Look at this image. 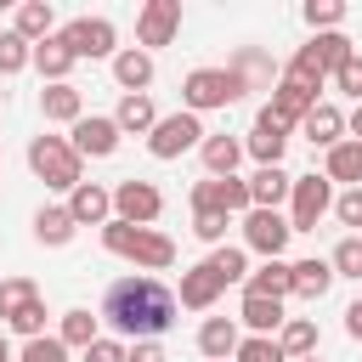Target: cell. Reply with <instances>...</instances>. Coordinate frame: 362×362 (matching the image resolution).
Wrapping results in <instances>:
<instances>
[{
    "label": "cell",
    "mask_w": 362,
    "mask_h": 362,
    "mask_svg": "<svg viewBox=\"0 0 362 362\" xmlns=\"http://www.w3.org/2000/svg\"><path fill=\"white\" fill-rule=\"evenodd\" d=\"M40 107H45L51 124H79V119H85V102H79L74 85H45V90H40Z\"/></svg>",
    "instance_id": "obj_22"
},
{
    "label": "cell",
    "mask_w": 362,
    "mask_h": 362,
    "mask_svg": "<svg viewBox=\"0 0 362 362\" xmlns=\"http://www.w3.org/2000/svg\"><path fill=\"white\" fill-rule=\"evenodd\" d=\"M277 345H283V356H311L317 351V322L311 317H288L277 328Z\"/></svg>",
    "instance_id": "obj_29"
},
{
    "label": "cell",
    "mask_w": 362,
    "mask_h": 362,
    "mask_svg": "<svg viewBox=\"0 0 362 362\" xmlns=\"http://www.w3.org/2000/svg\"><path fill=\"white\" fill-rule=\"evenodd\" d=\"M238 158H243V141H232V136H204V170H209V175H232Z\"/></svg>",
    "instance_id": "obj_28"
},
{
    "label": "cell",
    "mask_w": 362,
    "mask_h": 362,
    "mask_svg": "<svg viewBox=\"0 0 362 362\" xmlns=\"http://www.w3.org/2000/svg\"><path fill=\"white\" fill-rule=\"evenodd\" d=\"M328 266H334V277H362V238H339Z\"/></svg>",
    "instance_id": "obj_37"
},
{
    "label": "cell",
    "mask_w": 362,
    "mask_h": 362,
    "mask_svg": "<svg viewBox=\"0 0 362 362\" xmlns=\"http://www.w3.org/2000/svg\"><path fill=\"white\" fill-rule=\"evenodd\" d=\"M124 339H96V345H85V362H124Z\"/></svg>",
    "instance_id": "obj_44"
},
{
    "label": "cell",
    "mask_w": 362,
    "mask_h": 362,
    "mask_svg": "<svg viewBox=\"0 0 362 362\" xmlns=\"http://www.w3.org/2000/svg\"><path fill=\"white\" fill-rule=\"evenodd\" d=\"M334 215H339L345 226H362V187H345V192L334 198Z\"/></svg>",
    "instance_id": "obj_42"
},
{
    "label": "cell",
    "mask_w": 362,
    "mask_h": 362,
    "mask_svg": "<svg viewBox=\"0 0 362 362\" xmlns=\"http://www.w3.org/2000/svg\"><path fill=\"white\" fill-rule=\"evenodd\" d=\"M238 96H243V74L238 68H192L187 85H181L187 113H209V107H226Z\"/></svg>",
    "instance_id": "obj_5"
},
{
    "label": "cell",
    "mask_w": 362,
    "mask_h": 362,
    "mask_svg": "<svg viewBox=\"0 0 362 362\" xmlns=\"http://www.w3.org/2000/svg\"><path fill=\"white\" fill-rule=\"evenodd\" d=\"M243 328H255V334H266L272 339V328H283L288 317H283V300H266V294H243Z\"/></svg>",
    "instance_id": "obj_24"
},
{
    "label": "cell",
    "mask_w": 362,
    "mask_h": 362,
    "mask_svg": "<svg viewBox=\"0 0 362 362\" xmlns=\"http://www.w3.org/2000/svg\"><path fill=\"white\" fill-rule=\"evenodd\" d=\"M57 339L85 351V345H96L102 334H96V317H90V311H62V334H57Z\"/></svg>",
    "instance_id": "obj_34"
},
{
    "label": "cell",
    "mask_w": 362,
    "mask_h": 362,
    "mask_svg": "<svg viewBox=\"0 0 362 362\" xmlns=\"http://www.w3.org/2000/svg\"><path fill=\"white\" fill-rule=\"evenodd\" d=\"M113 79H119V90L124 96H147V85H153V57L136 45V51H119L113 57Z\"/></svg>",
    "instance_id": "obj_17"
},
{
    "label": "cell",
    "mask_w": 362,
    "mask_h": 362,
    "mask_svg": "<svg viewBox=\"0 0 362 362\" xmlns=\"http://www.w3.org/2000/svg\"><path fill=\"white\" fill-rule=\"evenodd\" d=\"M266 107H272V113H277L283 124H305V113L317 107V85H305V79H294V74H283Z\"/></svg>",
    "instance_id": "obj_13"
},
{
    "label": "cell",
    "mask_w": 362,
    "mask_h": 362,
    "mask_svg": "<svg viewBox=\"0 0 362 362\" xmlns=\"http://www.w3.org/2000/svg\"><path fill=\"white\" fill-rule=\"evenodd\" d=\"M192 209H215V215H249V181L238 175H204L192 187Z\"/></svg>",
    "instance_id": "obj_8"
},
{
    "label": "cell",
    "mask_w": 362,
    "mask_h": 362,
    "mask_svg": "<svg viewBox=\"0 0 362 362\" xmlns=\"http://www.w3.org/2000/svg\"><path fill=\"white\" fill-rule=\"evenodd\" d=\"M181 34V0H147L141 11H136V40H141V51L147 45H170Z\"/></svg>",
    "instance_id": "obj_10"
},
{
    "label": "cell",
    "mask_w": 362,
    "mask_h": 362,
    "mask_svg": "<svg viewBox=\"0 0 362 362\" xmlns=\"http://www.w3.org/2000/svg\"><path fill=\"white\" fill-rule=\"evenodd\" d=\"M288 232H294V226H288L277 209H249V215H243V243H249V249H260L266 260H277V255H283Z\"/></svg>",
    "instance_id": "obj_12"
},
{
    "label": "cell",
    "mask_w": 362,
    "mask_h": 362,
    "mask_svg": "<svg viewBox=\"0 0 362 362\" xmlns=\"http://www.w3.org/2000/svg\"><path fill=\"white\" fill-rule=\"evenodd\" d=\"M34 300H40V288H34L28 277H6V283H0V317H6V322H11V317H23Z\"/></svg>",
    "instance_id": "obj_32"
},
{
    "label": "cell",
    "mask_w": 362,
    "mask_h": 362,
    "mask_svg": "<svg viewBox=\"0 0 362 362\" xmlns=\"http://www.w3.org/2000/svg\"><path fill=\"white\" fill-rule=\"evenodd\" d=\"M339 130H345V113H339L334 102H317V107L305 113V136H311L317 147H339Z\"/></svg>",
    "instance_id": "obj_25"
},
{
    "label": "cell",
    "mask_w": 362,
    "mask_h": 362,
    "mask_svg": "<svg viewBox=\"0 0 362 362\" xmlns=\"http://www.w3.org/2000/svg\"><path fill=\"white\" fill-rule=\"evenodd\" d=\"M74 226H79V221H74L68 209H40V215H34V238H40V243H68Z\"/></svg>",
    "instance_id": "obj_33"
},
{
    "label": "cell",
    "mask_w": 362,
    "mask_h": 362,
    "mask_svg": "<svg viewBox=\"0 0 362 362\" xmlns=\"http://www.w3.org/2000/svg\"><path fill=\"white\" fill-rule=\"evenodd\" d=\"M0 362H11V351H6V339H0Z\"/></svg>",
    "instance_id": "obj_49"
},
{
    "label": "cell",
    "mask_w": 362,
    "mask_h": 362,
    "mask_svg": "<svg viewBox=\"0 0 362 362\" xmlns=\"http://www.w3.org/2000/svg\"><path fill=\"white\" fill-rule=\"evenodd\" d=\"M119 136H124V130H119L113 119H102V113H85V119L74 124V153H79V158H107V153L119 147Z\"/></svg>",
    "instance_id": "obj_14"
},
{
    "label": "cell",
    "mask_w": 362,
    "mask_h": 362,
    "mask_svg": "<svg viewBox=\"0 0 362 362\" xmlns=\"http://www.w3.org/2000/svg\"><path fill=\"white\" fill-rule=\"evenodd\" d=\"M147 147H153V158H181L187 147H204V124H198V113H164L158 124H153V136H147Z\"/></svg>",
    "instance_id": "obj_6"
},
{
    "label": "cell",
    "mask_w": 362,
    "mask_h": 362,
    "mask_svg": "<svg viewBox=\"0 0 362 362\" xmlns=\"http://www.w3.org/2000/svg\"><path fill=\"white\" fill-rule=\"evenodd\" d=\"M17 362H68V345L40 334V339H28V345H23V356H17Z\"/></svg>",
    "instance_id": "obj_41"
},
{
    "label": "cell",
    "mask_w": 362,
    "mask_h": 362,
    "mask_svg": "<svg viewBox=\"0 0 362 362\" xmlns=\"http://www.w3.org/2000/svg\"><path fill=\"white\" fill-rule=\"evenodd\" d=\"M345 17V6L339 0H305V23L311 28H322V34H334V23Z\"/></svg>",
    "instance_id": "obj_39"
},
{
    "label": "cell",
    "mask_w": 362,
    "mask_h": 362,
    "mask_svg": "<svg viewBox=\"0 0 362 362\" xmlns=\"http://www.w3.org/2000/svg\"><path fill=\"white\" fill-rule=\"evenodd\" d=\"M305 362H317V356H305Z\"/></svg>",
    "instance_id": "obj_50"
},
{
    "label": "cell",
    "mask_w": 362,
    "mask_h": 362,
    "mask_svg": "<svg viewBox=\"0 0 362 362\" xmlns=\"http://www.w3.org/2000/svg\"><path fill=\"white\" fill-rule=\"evenodd\" d=\"M164 215V192L153 187V181H119L113 187V221H130V226H153Z\"/></svg>",
    "instance_id": "obj_7"
},
{
    "label": "cell",
    "mask_w": 362,
    "mask_h": 362,
    "mask_svg": "<svg viewBox=\"0 0 362 362\" xmlns=\"http://www.w3.org/2000/svg\"><path fill=\"white\" fill-rule=\"evenodd\" d=\"M283 147H288V124H283L272 107H260V119H255V130H249V153L260 158V170H272V164L283 158Z\"/></svg>",
    "instance_id": "obj_15"
},
{
    "label": "cell",
    "mask_w": 362,
    "mask_h": 362,
    "mask_svg": "<svg viewBox=\"0 0 362 362\" xmlns=\"http://www.w3.org/2000/svg\"><path fill=\"white\" fill-rule=\"evenodd\" d=\"M334 85H339L345 96H356V102H362V57H351V62L334 74Z\"/></svg>",
    "instance_id": "obj_45"
},
{
    "label": "cell",
    "mask_w": 362,
    "mask_h": 362,
    "mask_svg": "<svg viewBox=\"0 0 362 362\" xmlns=\"http://www.w3.org/2000/svg\"><path fill=\"white\" fill-rule=\"evenodd\" d=\"M288 192H294V181H288V175H283L277 164H272V170H255V175H249V204H255V209H277V204H283Z\"/></svg>",
    "instance_id": "obj_23"
},
{
    "label": "cell",
    "mask_w": 362,
    "mask_h": 362,
    "mask_svg": "<svg viewBox=\"0 0 362 362\" xmlns=\"http://www.w3.org/2000/svg\"><path fill=\"white\" fill-rule=\"evenodd\" d=\"M238 362H288V356H283V345H277V339L255 334V339H243V345H238Z\"/></svg>",
    "instance_id": "obj_38"
},
{
    "label": "cell",
    "mask_w": 362,
    "mask_h": 362,
    "mask_svg": "<svg viewBox=\"0 0 362 362\" xmlns=\"http://www.w3.org/2000/svg\"><path fill=\"white\" fill-rule=\"evenodd\" d=\"M11 328H17V334H23V339H40V334H45V305H40V300H34V305H28V311H23V317H11Z\"/></svg>",
    "instance_id": "obj_43"
},
{
    "label": "cell",
    "mask_w": 362,
    "mask_h": 362,
    "mask_svg": "<svg viewBox=\"0 0 362 362\" xmlns=\"http://www.w3.org/2000/svg\"><path fill=\"white\" fill-rule=\"evenodd\" d=\"M351 57H356V51H351V40H345L339 28H334V34H311V45H300V51H294L288 74H294V79H305V85H322V74H339Z\"/></svg>",
    "instance_id": "obj_4"
},
{
    "label": "cell",
    "mask_w": 362,
    "mask_h": 362,
    "mask_svg": "<svg viewBox=\"0 0 362 362\" xmlns=\"http://www.w3.org/2000/svg\"><path fill=\"white\" fill-rule=\"evenodd\" d=\"M288 283H294V272H288L283 260H266L260 272H249V277H243V294H266V300H283V294H288Z\"/></svg>",
    "instance_id": "obj_26"
},
{
    "label": "cell",
    "mask_w": 362,
    "mask_h": 362,
    "mask_svg": "<svg viewBox=\"0 0 362 362\" xmlns=\"http://www.w3.org/2000/svg\"><path fill=\"white\" fill-rule=\"evenodd\" d=\"M328 181H351V187H362V141H339V147H328V170H322Z\"/></svg>",
    "instance_id": "obj_27"
},
{
    "label": "cell",
    "mask_w": 362,
    "mask_h": 362,
    "mask_svg": "<svg viewBox=\"0 0 362 362\" xmlns=\"http://www.w3.org/2000/svg\"><path fill=\"white\" fill-rule=\"evenodd\" d=\"M204 266H209L221 283H243V277H249V260H243V249H232V243H226V249H215Z\"/></svg>",
    "instance_id": "obj_35"
},
{
    "label": "cell",
    "mask_w": 362,
    "mask_h": 362,
    "mask_svg": "<svg viewBox=\"0 0 362 362\" xmlns=\"http://www.w3.org/2000/svg\"><path fill=\"white\" fill-rule=\"evenodd\" d=\"M288 272H294L288 294H300V300H322V294L334 288V266H328V260H317V255H311V260H294Z\"/></svg>",
    "instance_id": "obj_19"
},
{
    "label": "cell",
    "mask_w": 362,
    "mask_h": 362,
    "mask_svg": "<svg viewBox=\"0 0 362 362\" xmlns=\"http://www.w3.org/2000/svg\"><path fill=\"white\" fill-rule=\"evenodd\" d=\"M34 62V45L17 34V28H6L0 34V74H17V68H28Z\"/></svg>",
    "instance_id": "obj_36"
},
{
    "label": "cell",
    "mask_w": 362,
    "mask_h": 362,
    "mask_svg": "<svg viewBox=\"0 0 362 362\" xmlns=\"http://www.w3.org/2000/svg\"><path fill=\"white\" fill-rule=\"evenodd\" d=\"M124 362H164V351H158L153 339H136V345L124 351Z\"/></svg>",
    "instance_id": "obj_46"
},
{
    "label": "cell",
    "mask_w": 362,
    "mask_h": 362,
    "mask_svg": "<svg viewBox=\"0 0 362 362\" xmlns=\"http://www.w3.org/2000/svg\"><path fill=\"white\" fill-rule=\"evenodd\" d=\"M79 153H74V141H62V136H34L28 141V170L45 181V187H62V192H74L79 187Z\"/></svg>",
    "instance_id": "obj_3"
},
{
    "label": "cell",
    "mask_w": 362,
    "mask_h": 362,
    "mask_svg": "<svg viewBox=\"0 0 362 362\" xmlns=\"http://www.w3.org/2000/svg\"><path fill=\"white\" fill-rule=\"evenodd\" d=\"M68 215H74L79 226H107V221H113V192L96 187V181H79V187L68 192Z\"/></svg>",
    "instance_id": "obj_16"
},
{
    "label": "cell",
    "mask_w": 362,
    "mask_h": 362,
    "mask_svg": "<svg viewBox=\"0 0 362 362\" xmlns=\"http://www.w3.org/2000/svg\"><path fill=\"white\" fill-rule=\"evenodd\" d=\"M113 124H119V130H136V136H141V130L153 136V124H158L153 96H124V102H119V113H113Z\"/></svg>",
    "instance_id": "obj_31"
},
{
    "label": "cell",
    "mask_w": 362,
    "mask_h": 362,
    "mask_svg": "<svg viewBox=\"0 0 362 362\" xmlns=\"http://www.w3.org/2000/svg\"><path fill=\"white\" fill-rule=\"evenodd\" d=\"M238 322L232 317H209L204 328H198V351L209 356V362H226V356H238Z\"/></svg>",
    "instance_id": "obj_20"
},
{
    "label": "cell",
    "mask_w": 362,
    "mask_h": 362,
    "mask_svg": "<svg viewBox=\"0 0 362 362\" xmlns=\"http://www.w3.org/2000/svg\"><path fill=\"white\" fill-rule=\"evenodd\" d=\"M51 6L45 0H28V6H17V34L28 40V45H40V40H51Z\"/></svg>",
    "instance_id": "obj_30"
},
{
    "label": "cell",
    "mask_w": 362,
    "mask_h": 362,
    "mask_svg": "<svg viewBox=\"0 0 362 362\" xmlns=\"http://www.w3.org/2000/svg\"><path fill=\"white\" fill-rule=\"evenodd\" d=\"M351 136H356V141H362V107H356V113H351Z\"/></svg>",
    "instance_id": "obj_48"
},
{
    "label": "cell",
    "mask_w": 362,
    "mask_h": 362,
    "mask_svg": "<svg viewBox=\"0 0 362 362\" xmlns=\"http://www.w3.org/2000/svg\"><path fill=\"white\" fill-rule=\"evenodd\" d=\"M74 62H79V57L68 51L62 34H51V40L34 45V68H40V79H51V85H68V68H74Z\"/></svg>",
    "instance_id": "obj_18"
},
{
    "label": "cell",
    "mask_w": 362,
    "mask_h": 362,
    "mask_svg": "<svg viewBox=\"0 0 362 362\" xmlns=\"http://www.w3.org/2000/svg\"><path fill=\"white\" fill-rule=\"evenodd\" d=\"M345 334H351V339H362V300H351V305H345Z\"/></svg>",
    "instance_id": "obj_47"
},
{
    "label": "cell",
    "mask_w": 362,
    "mask_h": 362,
    "mask_svg": "<svg viewBox=\"0 0 362 362\" xmlns=\"http://www.w3.org/2000/svg\"><path fill=\"white\" fill-rule=\"evenodd\" d=\"M288 198H294L288 226H294V232H317V221L334 209V181H328V175H300Z\"/></svg>",
    "instance_id": "obj_9"
},
{
    "label": "cell",
    "mask_w": 362,
    "mask_h": 362,
    "mask_svg": "<svg viewBox=\"0 0 362 362\" xmlns=\"http://www.w3.org/2000/svg\"><path fill=\"white\" fill-rule=\"evenodd\" d=\"M226 221H232V215H215V209H192V232H198L204 243H215V249H221V238H226Z\"/></svg>",
    "instance_id": "obj_40"
},
{
    "label": "cell",
    "mask_w": 362,
    "mask_h": 362,
    "mask_svg": "<svg viewBox=\"0 0 362 362\" xmlns=\"http://www.w3.org/2000/svg\"><path fill=\"white\" fill-rule=\"evenodd\" d=\"M102 243H107L119 260H136L141 272H164V266H175V243H170L164 232H153V226L107 221V226H102Z\"/></svg>",
    "instance_id": "obj_2"
},
{
    "label": "cell",
    "mask_w": 362,
    "mask_h": 362,
    "mask_svg": "<svg viewBox=\"0 0 362 362\" xmlns=\"http://www.w3.org/2000/svg\"><path fill=\"white\" fill-rule=\"evenodd\" d=\"M221 288H226V283H221L209 266H192V272L181 277V305H187V311H209V305L221 300Z\"/></svg>",
    "instance_id": "obj_21"
},
{
    "label": "cell",
    "mask_w": 362,
    "mask_h": 362,
    "mask_svg": "<svg viewBox=\"0 0 362 362\" xmlns=\"http://www.w3.org/2000/svg\"><path fill=\"white\" fill-rule=\"evenodd\" d=\"M62 40H68V51H74V57H119V51H113V40H119V34H113V23H107V17H74V23L62 28Z\"/></svg>",
    "instance_id": "obj_11"
},
{
    "label": "cell",
    "mask_w": 362,
    "mask_h": 362,
    "mask_svg": "<svg viewBox=\"0 0 362 362\" xmlns=\"http://www.w3.org/2000/svg\"><path fill=\"white\" fill-rule=\"evenodd\" d=\"M102 317L124 339H158L175 322V294L158 277H119L107 288V300H102Z\"/></svg>",
    "instance_id": "obj_1"
}]
</instances>
